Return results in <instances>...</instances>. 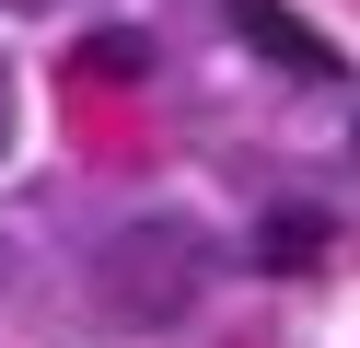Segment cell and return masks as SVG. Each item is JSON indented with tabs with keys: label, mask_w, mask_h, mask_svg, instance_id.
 <instances>
[{
	"label": "cell",
	"mask_w": 360,
	"mask_h": 348,
	"mask_svg": "<svg viewBox=\"0 0 360 348\" xmlns=\"http://www.w3.org/2000/svg\"><path fill=\"white\" fill-rule=\"evenodd\" d=\"M198 290H210V244H198L186 221H128V232H105V255H94V302L117 325H186Z\"/></svg>",
	"instance_id": "1"
},
{
	"label": "cell",
	"mask_w": 360,
	"mask_h": 348,
	"mask_svg": "<svg viewBox=\"0 0 360 348\" xmlns=\"http://www.w3.org/2000/svg\"><path fill=\"white\" fill-rule=\"evenodd\" d=\"M0 278H12V244H0Z\"/></svg>",
	"instance_id": "4"
},
{
	"label": "cell",
	"mask_w": 360,
	"mask_h": 348,
	"mask_svg": "<svg viewBox=\"0 0 360 348\" xmlns=\"http://www.w3.org/2000/svg\"><path fill=\"white\" fill-rule=\"evenodd\" d=\"M0 151H12V70H0Z\"/></svg>",
	"instance_id": "3"
},
{
	"label": "cell",
	"mask_w": 360,
	"mask_h": 348,
	"mask_svg": "<svg viewBox=\"0 0 360 348\" xmlns=\"http://www.w3.org/2000/svg\"><path fill=\"white\" fill-rule=\"evenodd\" d=\"M233 23H244V35H267V46H279V58H290V70H326V46H314V35H302V23H290V12H279V0H233Z\"/></svg>",
	"instance_id": "2"
}]
</instances>
